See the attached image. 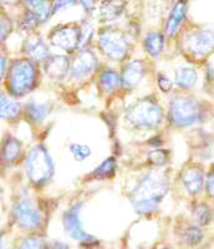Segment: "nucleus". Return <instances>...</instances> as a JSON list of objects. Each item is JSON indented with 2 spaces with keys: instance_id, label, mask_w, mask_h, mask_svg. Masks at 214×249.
Wrapping results in <instances>:
<instances>
[{
  "instance_id": "obj_27",
  "label": "nucleus",
  "mask_w": 214,
  "mask_h": 249,
  "mask_svg": "<svg viewBox=\"0 0 214 249\" xmlns=\"http://www.w3.org/2000/svg\"><path fill=\"white\" fill-rule=\"evenodd\" d=\"M70 152L72 153L73 159L76 160V161L82 162L91 156V148L86 146V144L72 143L70 146Z\"/></svg>"
},
{
  "instance_id": "obj_38",
  "label": "nucleus",
  "mask_w": 214,
  "mask_h": 249,
  "mask_svg": "<svg viewBox=\"0 0 214 249\" xmlns=\"http://www.w3.org/2000/svg\"><path fill=\"white\" fill-rule=\"evenodd\" d=\"M0 249H3V244H1V238H0Z\"/></svg>"
},
{
  "instance_id": "obj_31",
  "label": "nucleus",
  "mask_w": 214,
  "mask_h": 249,
  "mask_svg": "<svg viewBox=\"0 0 214 249\" xmlns=\"http://www.w3.org/2000/svg\"><path fill=\"white\" fill-rule=\"evenodd\" d=\"M37 23H39V19H37L34 14H31V13L29 12L23 17L21 21H20V26H21L24 30H26V29L34 28Z\"/></svg>"
},
{
  "instance_id": "obj_10",
  "label": "nucleus",
  "mask_w": 214,
  "mask_h": 249,
  "mask_svg": "<svg viewBox=\"0 0 214 249\" xmlns=\"http://www.w3.org/2000/svg\"><path fill=\"white\" fill-rule=\"evenodd\" d=\"M186 46L195 55H207L213 49V33L209 30L196 31L187 36Z\"/></svg>"
},
{
  "instance_id": "obj_32",
  "label": "nucleus",
  "mask_w": 214,
  "mask_h": 249,
  "mask_svg": "<svg viewBox=\"0 0 214 249\" xmlns=\"http://www.w3.org/2000/svg\"><path fill=\"white\" fill-rule=\"evenodd\" d=\"M158 86H160V90L167 92V91L172 89V81L167 76H164V75H160V77H158Z\"/></svg>"
},
{
  "instance_id": "obj_36",
  "label": "nucleus",
  "mask_w": 214,
  "mask_h": 249,
  "mask_svg": "<svg viewBox=\"0 0 214 249\" xmlns=\"http://www.w3.org/2000/svg\"><path fill=\"white\" fill-rule=\"evenodd\" d=\"M6 33H8V28H6L5 23L0 20V41H1V40H3L4 37H5Z\"/></svg>"
},
{
  "instance_id": "obj_8",
  "label": "nucleus",
  "mask_w": 214,
  "mask_h": 249,
  "mask_svg": "<svg viewBox=\"0 0 214 249\" xmlns=\"http://www.w3.org/2000/svg\"><path fill=\"white\" fill-rule=\"evenodd\" d=\"M15 221L25 230H36L41 223L39 211L29 199H20L14 207Z\"/></svg>"
},
{
  "instance_id": "obj_25",
  "label": "nucleus",
  "mask_w": 214,
  "mask_h": 249,
  "mask_svg": "<svg viewBox=\"0 0 214 249\" xmlns=\"http://www.w3.org/2000/svg\"><path fill=\"white\" fill-rule=\"evenodd\" d=\"M116 167H117V164H116L115 159L111 157V159H107L106 161L102 162L99 167L96 168L93 176L97 178H108L115 173Z\"/></svg>"
},
{
  "instance_id": "obj_9",
  "label": "nucleus",
  "mask_w": 214,
  "mask_h": 249,
  "mask_svg": "<svg viewBox=\"0 0 214 249\" xmlns=\"http://www.w3.org/2000/svg\"><path fill=\"white\" fill-rule=\"evenodd\" d=\"M80 208H81V204H75L64 215V227H65L66 233L75 241L93 242L95 238L85 232L82 228L81 219H80V211H81Z\"/></svg>"
},
{
  "instance_id": "obj_21",
  "label": "nucleus",
  "mask_w": 214,
  "mask_h": 249,
  "mask_svg": "<svg viewBox=\"0 0 214 249\" xmlns=\"http://www.w3.org/2000/svg\"><path fill=\"white\" fill-rule=\"evenodd\" d=\"M197 72L192 68H180L176 72V84L182 89H189L197 82Z\"/></svg>"
},
{
  "instance_id": "obj_5",
  "label": "nucleus",
  "mask_w": 214,
  "mask_h": 249,
  "mask_svg": "<svg viewBox=\"0 0 214 249\" xmlns=\"http://www.w3.org/2000/svg\"><path fill=\"white\" fill-rule=\"evenodd\" d=\"M199 115L198 102L189 97H177L169 107V120L177 127H186L196 124Z\"/></svg>"
},
{
  "instance_id": "obj_26",
  "label": "nucleus",
  "mask_w": 214,
  "mask_h": 249,
  "mask_svg": "<svg viewBox=\"0 0 214 249\" xmlns=\"http://www.w3.org/2000/svg\"><path fill=\"white\" fill-rule=\"evenodd\" d=\"M193 217H195L196 223L199 226H206L208 224L209 219H211V210L207 204H199L196 207L195 212H193Z\"/></svg>"
},
{
  "instance_id": "obj_17",
  "label": "nucleus",
  "mask_w": 214,
  "mask_h": 249,
  "mask_svg": "<svg viewBox=\"0 0 214 249\" xmlns=\"http://www.w3.org/2000/svg\"><path fill=\"white\" fill-rule=\"evenodd\" d=\"M20 113V105L8 95H0V117L4 120H15Z\"/></svg>"
},
{
  "instance_id": "obj_30",
  "label": "nucleus",
  "mask_w": 214,
  "mask_h": 249,
  "mask_svg": "<svg viewBox=\"0 0 214 249\" xmlns=\"http://www.w3.org/2000/svg\"><path fill=\"white\" fill-rule=\"evenodd\" d=\"M149 161L152 162L153 164L156 166H162L167 162V159H168V156H167V152L163 150H153L152 152L149 153Z\"/></svg>"
},
{
  "instance_id": "obj_12",
  "label": "nucleus",
  "mask_w": 214,
  "mask_h": 249,
  "mask_svg": "<svg viewBox=\"0 0 214 249\" xmlns=\"http://www.w3.org/2000/svg\"><path fill=\"white\" fill-rule=\"evenodd\" d=\"M144 75V64L141 60H132L125 66L124 74H122L121 82L124 84L125 88L132 89L136 85H138V82L141 81V79Z\"/></svg>"
},
{
  "instance_id": "obj_24",
  "label": "nucleus",
  "mask_w": 214,
  "mask_h": 249,
  "mask_svg": "<svg viewBox=\"0 0 214 249\" xmlns=\"http://www.w3.org/2000/svg\"><path fill=\"white\" fill-rule=\"evenodd\" d=\"M26 5H28V8H30L31 14H34L39 19V21H45V19L50 14L49 4L45 3V1H40V0H37V1H28Z\"/></svg>"
},
{
  "instance_id": "obj_23",
  "label": "nucleus",
  "mask_w": 214,
  "mask_h": 249,
  "mask_svg": "<svg viewBox=\"0 0 214 249\" xmlns=\"http://www.w3.org/2000/svg\"><path fill=\"white\" fill-rule=\"evenodd\" d=\"M100 85L104 89L105 91L110 92V91L115 90L117 86L121 84V77L120 75L112 70H105L104 72H101L99 77Z\"/></svg>"
},
{
  "instance_id": "obj_3",
  "label": "nucleus",
  "mask_w": 214,
  "mask_h": 249,
  "mask_svg": "<svg viewBox=\"0 0 214 249\" xmlns=\"http://www.w3.org/2000/svg\"><path fill=\"white\" fill-rule=\"evenodd\" d=\"M26 175L35 186L45 184L54 173V164L45 147L36 146L30 151L25 163Z\"/></svg>"
},
{
  "instance_id": "obj_37",
  "label": "nucleus",
  "mask_w": 214,
  "mask_h": 249,
  "mask_svg": "<svg viewBox=\"0 0 214 249\" xmlns=\"http://www.w3.org/2000/svg\"><path fill=\"white\" fill-rule=\"evenodd\" d=\"M51 249H69V246L62 242H55L51 247Z\"/></svg>"
},
{
  "instance_id": "obj_2",
  "label": "nucleus",
  "mask_w": 214,
  "mask_h": 249,
  "mask_svg": "<svg viewBox=\"0 0 214 249\" xmlns=\"http://www.w3.org/2000/svg\"><path fill=\"white\" fill-rule=\"evenodd\" d=\"M9 90L14 96H24L36 84V70L30 60H17L10 66L8 76Z\"/></svg>"
},
{
  "instance_id": "obj_15",
  "label": "nucleus",
  "mask_w": 214,
  "mask_h": 249,
  "mask_svg": "<svg viewBox=\"0 0 214 249\" xmlns=\"http://www.w3.org/2000/svg\"><path fill=\"white\" fill-rule=\"evenodd\" d=\"M182 182L189 193H198L203 187V173L198 167H188L183 171Z\"/></svg>"
},
{
  "instance_id": "obj_35",
  "label": "nucleus",
  "mask_w": 214,
  "mask_h": 249,
  "mask_svg": "<svg viewBox=\"0 0 214 249\" xmlns=\"http://www.w3.org/2000/svg\"><path fill=\"white\" fill-rule=\"evenodd\" d=\"M5 68H6L5 57H4L3 55H0V81L3 80L4 74H5Z\"/></svg>"
},
{
  "instance_id": "obj_1",
  "label": "nucleus",
  "mask_w": 214,
  "mask_h": 249,
  "mask_svg": "<svg viewBox=\"0 0 214 249\" xmlns=\"http://www.w3.org/2000/svg\"><path fill=\"white\" fill-rule=\"evenodd\" d=\"M168 192V176L162 171H152L143 177L131 195L135 210L138 213L155 211Z\"/></svg>"
},
{
  "instance_id": "obj_13",
  "label": "nucleus",
  "mask_w": 214,
  "mask_h": 249,
  "mask_svg": "<svg viewBox=\"0 0 214 249\" xmlns=\"http://www.w3.org/2000/svg\"><path fill=\"white\" fill-rule=\"evenodd\" d=\"M23 49L24 53L35 61H41V60H46L49 57L48 45L44 43L41 37L36 36V35L28 37L24 43Z\"/></svg>"
},
{
  "instance_id": "obj_20",
  "label": "nucleus",
  "mask_w": 214,
  "mask_h": 249,
  "mask_svg": "<svg viewBox=\"0 0 214 249\" xmlns=\"http://www.w3.org/2000/svg\"><path fill=\"white\" fill-rule=\"evenodd\" d=\"M50 106L48 104H36L30 102L26 105V115L34 122H42L50 113Z\"/></svg>"
},
{
  "instance_id": "obj_14",
  "label": "nucleus",
  "mask_w": 214,
  "mask_h": 249,
  "mask_svg": "<svg viewBox=\"0 0 214 249\" xmlns=\"http://www.w3.org/2000/svg\"><path fill=\"white\" fill-rule=\"evenodd\" d=\"M70 61L69 57L64 55H56V56H51L46 59L45 64V72L53 79H62L68 74Z\"/></svg>"
},
{
  "instance_id": "obj_16",
  "label": "nucleus",
  "mask_w": 214,
  "mask_h": 249,
  "mask_svg": "<svg viewBox=\"0 0 214 249\" xmlns=\"http://www.w3.org/2000/svg\"><path fill=\"white\" fill-rule=\"evenodd\" d=\"M187 13V4L184 3H177L175 5V8L172 9L171 15H169L168 20H167L166 24V33L169 36H173V35L177 34V31L179 30L180 23L183 20L184 15Z\"/></svg>"
},
{
  "instance_id": "obj_22",
  "label": "nucleus",
  "mask_w": 214,
  "mask_h": 249,
  "mask_svg": "<svg viewBox=\"0 0 214 249\" xmlns=\"http://www.w3.org/2000/svg\"><path fill=\"white\" fill-rule=\"evenodd\" d=\"M164 37L160 33H151L144 40V46L152 56H158L163 49Z\"/></svg>"
},
{
  "instance_id": "obj_19",
  "label": "nucleus",
  "mask_w": 214,
  "mask_h": 249,
  "mask_svg": "<svg viewBox=\"0 0 214 249\" xmlns=\"http://www.w3.org/2000/svg\"><path fill=\"white\" fill-rule=\"evenodd\" d=\"M21 151V144L18 140L9 139L6 140L1 151V161L4 164H13L18 160Z\"/></svg>"
},
{
  "instance_id": "obj_28",
  "label": "nucleus",
  "mask_w": 214,
  "mask_h": 249,
  "mask_svg": "<svg viewBox=\"0 0 214 249\" xmlns=\"http://www.w3.org/2000/svg\"><path fill=\"white\" fill-rule=\"evenodd\" d=\"M183 239L189 246H197V244H199L202 242L203 234L199 228H197V227H191V228H188L184 232Z\"/></svg>"
},
{
  "instance_id": "obj_7",
  "label": "nucleus",
  "mask_w": 214,
  "mask_h": 249,
  "mask_svg": "<svg viewBox=\"0 0 214 249\" xmlns=\"http://www.w3.org/2000/svg\"><path fill=\"white\" fill-rule=\"evenodd\" d=\"M51 43L62 50L72 53L76 50L81 40V30L75 24L61 26L54 31L50 36Z\"/></svg>"
},
{
  "instance_id": "obj_39",
  "label": "nucleus",
  "mask_w": 214,
  "mask_h": 249,
  "mask_svg": "<svg viewBox=\"0 0 214 249\" xmlns=\"http://www.w3.org/2000/svg\"><path fill=\"white\" fill-rule=\"evenodd\" d=\"M162 249H169V248H162Z\"/></svg>"
},
{
  "instance_id": "obj_34",
  "label": "nucleus",
  "mask_w": 214,
  "mask_h": 249,
  "mask_svg": "<svg viewBox=\"0 0 214 249\" xmlns=\"http://www.w3.org/2000/svg\"><path fill=\"white\" fill-rule=\"evenodd\" d=\"M73 4L75 3H72V1H57V3L54 4V6L51 8L50 14H55V13H56L57 10H60L62 6H70V5H73Z\"/></svg>"
},
{
  "instance_id": "obj_29",
  "label": "nucleus",
  "mask_w": 214,
  "mask_h": 249,
  "mask_svg": "<svg viewBox=\"0 0 214 249\" xmlns=\"http://www.w3.org/2000/svg\"><path fill=\"white\" fill-rule=\"evenodd\" d=\"M20 249H45V243L41 238L29 237L24 239V242L20 246Z\"/></svg>"
},
{
  "instance_id": "obj_18",
  "label": "nucleus",
  "mask_w": 214,
  "mask_h": 249,
  "mask_svg": "<svg viewBox=\"0 0 214 249\" xmlns=\"http://www.w3.org/2000/svg\"><path fill=\"white\" fill-rule=\"evenodd\" d=\"M126 4L124 1H105L100 6V18L102 21H111L121 15Z\"/></svg>"
},
{
  "instance_id": "obj_33",
  "label": "nucleus",
  "mask_w": 214,
  "mask_h": 249,
  "mask_svg": "<svg viewBox=\"0 0 214 249\" xmlns=\"http://www.w3.org/2000/svg\"><path fill=\"white\" fill-rule=\"evenodd\" d=\"M213 183H214V179H213V172H209V175H208V177H207V181H206V188H207V191H208V193H209V196H213V190H214V186H213Z\"/></svg>"
},
{
  "instance_id": "obj_6",
  "label": "nucleus",
  "mask_w": 214,
  "mask_h": 249,
  "mask_svg": "<svg viewBox=\"0 0 214 249\" xmlns=\"http://www.w3.org/2000/svg\"><path fill=\"white\" fill-rule=\"evenodd\" d=\"M99 45L106 56L112 60H122L128 54V41L124 33L116 29H105L100 33Z\"/></svg>"
},
{
  "instance_id": "obj_4",
  "label": "nucleus",
  "mask_w": 214,
  "mask_h": 249,
  "mask_svg": "<svg viewBox=\"0 0 214 249\" xmlns=\"http://www.w3.org/2000/svg\"><path fill=\"white\" fill-rule=\"evenodd\" d=\"M126 119L135 127L149 130L157 127L162 121V110L157 102L149 99L141 100L131 106L126 112Z\"/></svg>"
},
{
  "instance_id": "obj_11",
  "label": "nucleus",
  "mask_w": 214,
  "mask_h": 249,
  "mask_svg": "<svg viewBox=\"0 0 214 249\" xmlns=\"http://www.w3.org/2000/svg\"><path fill=\"white\" fill-rule=\"evenodd\" d=\"M97 66V59L92 51L82 50L73 59L71 65V72L75 77L88 76Z\"/></svg>"
}]
</instances>
